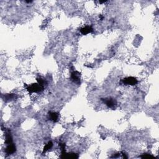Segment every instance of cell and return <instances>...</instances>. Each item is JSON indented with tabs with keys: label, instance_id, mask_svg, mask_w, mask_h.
Segmentation results:
<instances>
[{
	"label": "cell",
	"instance_id": "1",
	"mask_svg": "<svg viewBox=\"0 0 159 159\" xmlns=\"http://www.w3.org/2000/svg\"><path fill=\"white\" fill-rule=\"evenodd\" d=\"M26 90L29 93H40L43 91L44 86H42L40 84L33 83L31 85H28L26 87Z\"/></svg>",
	"mask_w": 159,
	"mask_h": 159
},
{
	"label": "cell",
	"instance_id": "2",
	"mask_svg": "<svg viewBox=\"0 0 159 159\" xmlns=\"http://www.w3.org/2000/svg\"><path fill=\"white\" fill-rule=\"evenodd\" d=\"M102 100L106 104V106L111 109H115L116 108L117 104H118L116 100L112 98H106L102 99Z\"/></svg>",
	"mask_w": 159,
	"mask_h": 159
},
{
	"label": "cell",
	"instance_id": "3",
	"mask_svg": "<svg viewBox=\"0 0 159 159\" xmlns=\"http://www.w3.org/2000/svg\"><path fill=\"white\" fill-rule=\"evenodd\" d=\"M121 82L122 83L125 85H136L138 83V81L136 78L133 77V76H129V77L124 78L122 79Z\"/></svg>",
	"mask_w": 159,
	"mask_h": 159
},
{
	"label": "cell",
	"instance_id": "4",
	"mask_svg": "<svg viewBox=\"0 0 159 159\" xmlns=\"http://www.w3.org/2000/svg\"><path fill=\"white\" fill-rule=\"evenodd\" d=\"M71 80L76 85H80L81 83V73L78 71H73L71 73Z\"/></svg>",
	"mask_w": 159,
	"mask_h": 159
},
{
	"label": "cell",
	"instance_id": "5",
	"mask_svg": "<svg viewBox=\"0 0 159 159\" xmlns=\"http://www.w3.org/2000/svg\"><path fill=\"white\" fill-rule=\"evenodd\" d=\"M16 145H14V143L11 144L7 145L6 147L5 148V153L7 155H11L14 153L16 152Z\"/></svg>",
	"mask_w": 159,
	"mask_h": 159
},
{
	"label": "cell",
	"instance_id": "6",
	"mask_svg": "<svg viewBox=\"0 0 159 159\" xmlns=\"http://www.w3.org/2000/svg\"><path fill=\"white\" fill-rule=\"evenodd\" d=\"M60 157L61 158H78V155L75 153H67L64 152H61Z\"/></svg>",
	"mask_w": 159,
	"mask_h": 159
},
{
	"label": "cell",
	"instance_id": "7",
	"mask_svg": "<svg viewBox=\"0 0 159 159\" xmlns=\"http://www.w3.org/2000/svg\"><path fill=\"white\" fill-rule=\"evenodd\" d=\"M13 137L10 130H6L5 132V144L6 145L13 144Z\"/></svg>",
	"mask_w": 159,
	"mask_h": 159
},
{
	"label": "cell",
	"instance_id": "8",
	"mask_svg": "<svg viewBox=\"0 0 159 159\" xmlns=\"http://www.w3.org/2000/svg\"><path fill=\"white\" fill-rule=\"evenodd\" d=\"M93 31V29L90 25H86V26L81 28L80 29V32L83 35H86V34L92 32Z\"/></svg>",
	"mask_w": 159,
	"mask_h": 159
},
{
	"label": "cell",
	"instance_id": "9",
	"mask_svg": "<svg viewBox=\"0 0 159 159\" xmlns=\"http://www.w3.org/2000/svg\"><path fill=\"white\" fill-rule=\"evenodd\" d=\"M58 118H59V116H58V114L57 112L52 111L49 112V118L50 121L56 122L58 121Z\"/></svg>",
	"mask_w": 159,
	"mask_h": 159
},
{
	"label": "cell",
	"instance_id": "10",
	"mask_svg": "<svg viewBox=\"0 0 159 159\" xmlns=\"http://www.w3.org/2000/svg\"><path fill=\"white\" fill-rule=\"evenodd\" d=\"M16 98H17V96H16V94H7L4 95V100L5 101H10Z\"/></svg>",
	"mask_w": 159,
	"mask_h": 159
},
{
	"label": "cell",
	"instance_id": "11",
	"mask_svg": "<svg viewBox=\"0 0 159 159\" xmlns=\"http://www.w3.org/2000/svg\"><path fill=\"white\" fill-rule=\"evenodd\" d=\"M52 147H53V143H52V142H51V141H49L47 144L45 145L44 147H43L42 154H44V153L47 152L48 151H49V150L50 149V148H52Z\"/></svg>",
	"mask_w": 159,
	"mask_h": 159
},
{
	"label": "cell",
	"instance_id": "12",
	"mask_svg": "<svg viewBox=\"0 0 159 159\" xmlns=\"http://www.w3.org/2000/svg\"><path fill=\"white\" fill-rule=\"evenodd\" d=\"M37 83H38L39 84H40V85L45 86V85L46 84V80H45L42 78L41 77H39L37 78Z\"/></svg>",
	"mask_w": 159,
	"mask_h": 159
},
{
	"label": "cell",
	"instance_id": "13",
	"mask_svg": "<svg viewBox=\"0 0 159 159\" xmlns=\"http://www.w3.org/2000/svg\"><path fill=\"white\" fill-rule=\"evenodd\" d=\"M141 158H154V157L151 154H142V155L140 156Z\"/></svg>",
	"mask_w": 159,
	"mask_h": 159
},
{
	"label": "cell",
	"instance_id": "14",
	"mask_svg": "<svg viewBox=\"0 0 159 159\" xmlns=\"http://www.w3.org/2000/svg\"><path fill=\"white\" fill-rule=\"evenodd\" d=\"M59 146H60V147L61 152H66V151H65V144H64V143H60L59 144Z\"/></svg>",
	"mask_w": 159,
	"mask_h": 159
},
{
	"label": "cell",
	"instance_id": "15",
	"mask_svg": "<svg viewBox=\"0 0 159 159\" xmlns=\"http://www.w3.org/2000/svg\"><path fill=\"white\" fill-rule=\"evenodd\" d=\"M121 155H122V158H128V157H127V156L126 155V154L124 152H122V154H121Z\"/></svg>",
	"mask_w": 159,
	"mask_h": 159
},
{
	"label": "cell",
	"instance_id": "16",
	"mask_svg": "<svg viewBox=\"0 0 159 159\" xmlns=\"http://www.w3.org/2000/svg\"><path fill=\"white\" fill-rule=\"evenodd\" d=\"M100 19H101V20H103V19L104 18V17L103 16H102V15H100Z\"/></svg>",
	"mask_w": 159,
	"mask_h": 159
},
{
	"label": "cell",
	"instance_id": "17",
	"mask_svg": "<svg viewBox=\"0 0 159 159\" xmlns=\"http://www.w3.org/2000/svg\"><path fill=\"white\" fill-rule=\"evenodd\" d=\"M105 2H106V1H99V3H105Z\"/></svg>",
	"mask_w": 159,
	"mask_h": 159
},
{
	"label": "cell",
	"instance_id": "18",
	"mask_svg": "<svg viewBox=\"0 0 159 159\" xmlns=\"http://www.w3.org/2000/svg\"><path fill=\"white\" fill-rule=\"evenodd\" d=\"M25 2L28 3H32V1H25Z\"/></svg>",
	"mask_w": 159,
	"mask_h": 159
}]
</instances>
